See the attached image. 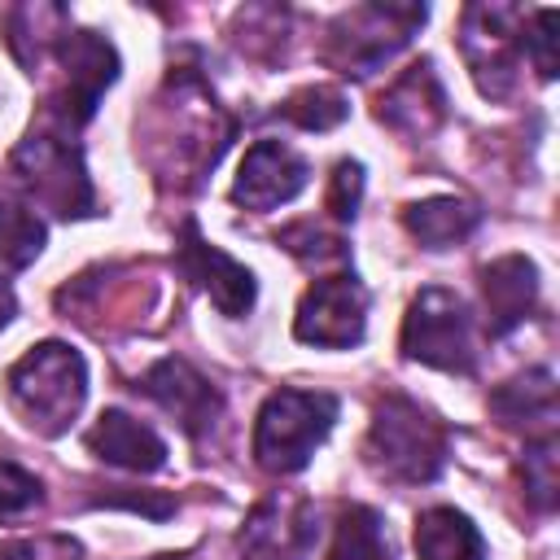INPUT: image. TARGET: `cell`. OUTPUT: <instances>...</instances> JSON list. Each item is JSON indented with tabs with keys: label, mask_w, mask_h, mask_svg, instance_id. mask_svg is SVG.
<instances>
[{
	"label": "cell",
	"mask_w": 560,
	"mask_h": 560,
	"mask_svg": "<svg viewBox=\"0 0 560 560\" xmlns=\"http://www.w3.org/2000/svg\"><path fill=\"white\" fill-rule=\"evenodd\" d=\"M4 385L18 416L35 433L57 438L70 429V420L88 398V363L66 341H39L9 368Z\"/></svg>",
	"instance_id": "6da1fadb"
},
{
	"label": "cell",
	"mask_w": 560,
	"mask_h": 560,
	"mask_svg": "<svg viewBox=\"0 0 560 560\" xmlns=\"http://www.w3.org/2000/svg\"><path fill=\"white\" fill-rule=\"evenodd\" d=\"M363 459L376 468V477L398 486L433 481L446 464V429L429 411H420L411 398L389 394L368 424Z\"/></svg>",
	"instance_id": "7a4b0ae2"
},
{
	"label": "cell",
	"mask_w": 560,
	"mask_h": 560,
	"mask_svg": "<svg viewBox=\"0 0 560 560\" xmlns=\"http://www.w3.org/2000/svg\"><path fill=\"white\" fill-rule=\"evenodd\" d=\"M337 420V398L319 394V389H276L258 420H254V459L276 472L289 477L298 468L311 464L315 446L332 433Z\"/></svg>",
	"instance_id": "3957f363"
},
{
	"label": "cell",
	"mask_w": 560,
	"mask_h": 560,
	"mask_svg": "<svg viewBox=\"0 0 560 560\" xmlns=\"http://www.w3.org/2000/svg\"><path fill=\"white\" fill-rule=\"evenodd\" d=\"M402 354L438 372L468 376L477 368V350H472V315L464 298L451 289H420L402 319Z\"/></svg>",
	"instance_id": "277c9868"
},
{
	"label": "cell",
	"mask_w": 560,
	"mask_h": 560,
	"mask_svg": "<svg viewBox=\"0 0 560 560\" xmlns=\"http://www.w3.org/2000/svg\"><path fill=\"white\" fill-rule=\"evenodd\" d=\"M424 22V4H359L350 13H341L328 31V61L341 74H372L376 66H385Z\"/></svg>",
	"instance_id": "5b68a950"
},
{
	"label": "cell",
	"mask_w": 560,
	"mask_h": 560,
	"mask_svg": "<svg viewBox=\"0 0 560 560\" xmlns=\"http://www.w3.org/2000/svg\"><path fill=\"white\" fill-rule=\"evenodd\" d=\"M525 9L468 4L459 22V48L486 96H508L516 83V57L525 52Z\"/></svg>",
	"instance_id": "8992f818"
},
{
	"label": "cell",
	"mask_w": 560,
	"mask_h": 560,
	"mask_svg": "<svg viewBox=\"0 0 560 560\" xmlns=\"http://www.w3.org/2000/svg\"><path fill=\"white\" fill-rule=\"evenodd\" d=\"M13 171L26 184V192L48 206L61 219H79L92 210V184L83 171V158L61 136H26L13 149Z\"/></svg>",
	"instance_id": "52a82bcc"
},
{
	"label": "cell",
	"mask_w": 560,
	"mask_h": 560,
	"mask_svg": "<svg viewBox=\"0 0 560 560\" xmlns=\"http://www.w3.org/2000/svg\"><path fill=\"white\" fill-rule=\"evenodd\" d=\"M363 328H368V289L354 271L315 280L302 293L298 315H293V337L306 346H328V350L359 346Z\"/></svg>",
	"instance_id": "ba28073f"
},
{
	"label": "cell",
	"mask_w": 560,
	"mask_h": 560,
	"mask_svg": "<svg viewBox=\"0 0 560 560\" xmlns=\"http://www.w3.org/2000/svg\"><path fill=\"white\" fill-rule=\"evenodd\" d=\"M61 61V92L52 96V114L61 127H83L101 101V92L118 79V52L96 31H66L52 44Z\"/></svg>",
	"instance_id": "9c48e42d"
},
{
	"label": "cell",
	"mask_w": 560,
	"mask_h": 560,
	"mask_svg": "<svg viewBox=\"0 0 560 560\" xmlns=\"http://www.w3.org/2000/svg\"><path fill=\"white\" fill-rule=\"evenodd\" d=\"M136 389H144L166 416H175V424L188 433V438H206L214 424H219V416H223V394L192 368V363H184V359H158L144 376H140V385Z\"/></svg>",
	"instance_id": "30bf717a"
},
{
	"label": "cell",
	"mask_w": 560,
	"mask_h": 560,
	"mask_svg": "<svg viewBox=\"0 0 560 560\" xmlns=\"http://www.w3.org/2000/svg\"><path fill=\"white\" fill-rule=\"evenodd\" d=\"M175 267H179L197 289L210 293V302L219 306V315L241 319V315L254 306L258 284H254L249 267H241V262L228 258L219 245H210V241L197 232V223H184L179 245H175Z\"/></svg>",
	"instance_id": "8fae6325"
},
{
	"label": "cell",
	"mask_w": 560,
	"mask_h": 560,
	"mask_svg": "<svg viewBox=\"0 0 560 560\" xmlns=\"http://www.w3.org/2000/svg\"><path fill=\"white\" fill-rule=\"evenodd\" d=\"M306 175H311V166H306L302 153H293L280 140H258L241 158L232 201L245 206V210H276V206L293 201L306 188Z\"/></svg>",
	"instance_id": "7c38bea8"
},
{
	"label": "cell",
	"mask_w": 560,
	"mask_h": 560,
	"mask_svg": "<svg viewBox=\"0 0 560 560\" xmlns=\"http://www.w3.org/2000/svg\"><path fill=\"white\" fill-rule=\"evenodd\" d=\"M245 560H306L315 542V512L306 499H262L245 521Z\"/></svg>",
	"instance_id": "4fadbf2b"
},
{
	"label": "cell",
	"mask_w": 560,
	"mask_h": 560,
	"mask_svg": "<svg viewBox=\"0 0 560 560\" xmlns=\"http://www.w3.org/2000/svg\"><path fill=\"white\" fill-rule=\"evenodd\" d=\"M481 293L490 337H508L538 306V267L525 254H503L481 267Z\"/></svg>",
	"instance_id": "5bb4252c"
},
{
	"label": "cell",
	"mask_w": 560,
	"mask_h": 560,
	"mask_svg": "<svg viewBox=\"0 0 560 560\" xmlns=\"http://www.w3.org/2000/svg\"><path fill=\"white\" fill-rule=\"evenodd\" d=\"M376 118L398 136H429L446 118V92L433 74V61H416L411 70H402L381 96Z\"/></svg>",
	"instance_id": "9a60e30c"
},
{
	"label": "cell",
	"mask_w": 560,
	"mask_h": 560,
	"mask_svg": "<svg viewBox=\"0 0 560 560\" xmlns=\"http://www.w3.org/2000/svg\"><path fill=\"white\" fill-rule=\"evenodd\" d=\"M83 442L96 459L131 468V472H158L166 464V442L127 411H101Z\"/></svg>",
	"instance_id": "2e32d148"
},
{
	"label": "cell",
	"mask_w": 560,
	"mask_h": 560,
	"mask_svg": "<svg viewBox=\"0 0 560 560\" xmlns=\"http://www.w3.org/2000/svg\"><path fill=\"white\" fill-rule=\"evenodd\" d=\"M402 223L424 249H446V245H459V241H468L477 232L481 210L472 201H464V197H429V201L407 206Z\"/></svg>",
	"instance_id": "e0dca14e"
},
{
	"label": "cell",
	"mask_w": 560,
	"mask_h": 560,
	"mask_svg": "<svg viewBox=\"0 0 560 560\" xmlns=\"http://www.w3.org/2000/svg\"><path fill=\"white\" fill-rule=\"evenodd\" d=\"M416 556L420 560H486V538L455 508H429L416 521Z\"/></svg>",
	"instance_id": "ac0fdd59"
},
{
	"label": "cell",
	"mask_w": 560,
	"mask_h": 560,
	"mask_svg": "<svg viewBox=\"0 0 560 560\" xmlns=\"http://www.w3.org/2000/svg\"><path fill=\"white\" fill-rule=\"evenodd\" d=\"M490 411L503 420V424H542L551 433V420H556V376L551 368H534L508 385H499L490 394Z\"/></svg>",
	"instance_id": "d6986e66"
},
{
	"label": "cell",
	"mask_w": 560,
	"mask_h": 560,
	"mask_svg": "<svg viewBox=\"0 0 560 560\" xmlns=\"http://www.w3.org/2000/svg\"><path fill=\"white\" fill-rule=\"evenodd\" d=\"M44 241H48L44 219L18 197H0V280L9 271L31 267L39 258Z\"/></svg>",
	"instance_id": "ffe728a7"
},
{
	"label": "cell",
	"mask_w": 560,
	"mask_h": 560,
	"mask_svg": "<svg viewBox=\"0 0 560 560\" xmlns=\"http://www.w3.org/2000/svg\"><path fill=\"white\" fill-rule=\"evenodd\" d=\"M328 560H394L385 521L372 508H359V503L346 508L337 521V538H332Z\"/></svg>",
	"instance_id": "44dd1931"
},
{
	"label": "cell",
	"mask_w": 560,
	"mask_h": 560,
	"mask_svg": "<svg viewBox=\"0 0 560 560\" xmlns=\"http://www.w3.org/2000/svg\"><path fill=\"white\" fill-rule=\"evenodd\" d=\"M346 114H350L346 96H341L337 88H324V83H311V88L293 92V96L276 109V118L298 122L302 131H328V127H337Z\"/></svg>",
	"instance_id": "7402d4cb"
},
{
	"label": "cell",
	"mask_w": 560,
	"mask_h": 560,
	"mask_svg": "<svg viewBox=\"0 0 560 560\" xmlns=\"http://www.w3.org/2000/svg\"><path fill=\"white\" fill-rule=\"evenodd\" d=\"M521 481H525V499L534 512H551L556 508V438L542 433L538 442L525 446V459H521Z\"/></svg>",
	"instance_id": "603a6c76"
},
{
	"label": "cell",
	"mask_w": 560,
	"mask_h": 560,
	"mask_svg": "<svg viewBox=\"0 0 560 560\" xmlns=\"http://www.w3.org/2000/svg\"><path fill=\"white\" fill-rule=\"evenodd\" d=\"M39 503V477L13 459H0V521H13Z\"/></svg>",
	"instance_id": "cb8c5ba5"
},
{
	"label": "cell",
	"mask_w": 560,
	"mask_h": 560,
	"mask_svg": "<svg viewBox=\"0 0 560 560\" xmlns=\"http://www.w3.org/2000/svg\"><path fill=\"white\" fill-rule=\"evenodd\" d=\"M0 560H83V547L66 534H35L0 542Z\"/></svg>",
	"instance_id": "d4e9b609"
},
{
	"label": "cell",
	"mask_w": 560,
	"mask_h": 560,
	"mask_svg": "<svg viewBox=\"0 0 560 560\" xmlns=\"http://www.w3.org/2000/svg\"><path fill=\"white\" fill-rule=\"evenodd\" d=\"M525 52L538 79H556V9H538L525 18Z\"/></svg>",
	"instance_id": "484cf974"
},
{
	"label": "cell",
	"mask_w": 560,
	"mask_h": 560,
	"mask_svg": "<svg viewBox=\"0 0 560 560\" xmlns=\"http://www.w3.org/2000/svg\"><path fill=\"white\" fill-rule=\"evenodd\" d=\"M280 245L289 249V254H298L302 262H341L346 258V245L337 241V236H324L315 223H293V228H284L280 232Z\"/></svg>",
	"instance_id": "4316f807"
},
{
	"label": "cell",
	"mask_w": 560,
	"mask_h": 560,
	"mask_svg": "<svg viewBox=\"0 0 560 560\" xmlns=\"http://www.w3.org/2000/svg\"><path fill=\"white\" fill-rule=\"evenodd\" d=\"M359 192H363V166L359 162H337L332 166V179H328V214L337 219V223H350L354 219V210H359Z\"/></svg>",
	"instance_id": "83f0119b"
},
{
	"label": "cell",
	"mask_w": 560,
	"mask_h": 560,
	"mask_svg": "<svg viewBox=\"0 0 560 560\" xmlns=\"http://www.w3.org/2000/svg\"><path fill=\"white\" fill-rule=\"evenodd\" d=\"M13 311H18V298H13V289L0 280V328L13 319Z\"/></svg>",
	"instance_id": "f1b7e54d"
},
{
	"label": "cell",
	"mask_w": 560,
	"mask_h": 560,
	"mask_svg": "<svg viewBox=\"0 0 560 560\" xmlns=\"http://www.w3.org/2000/svg\"><path fill=\"white\" fill-rule=\"evenodd\" d=\"M158 560H166V556H158Z\"/></svg>",
	"instance_id": "f546056e"
}]
</instances>
